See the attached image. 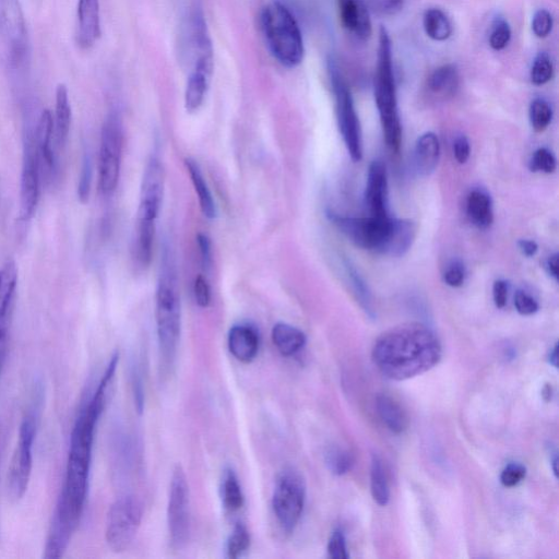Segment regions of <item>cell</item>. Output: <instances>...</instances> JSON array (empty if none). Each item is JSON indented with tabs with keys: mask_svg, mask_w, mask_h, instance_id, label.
<instances>
[{
	"mask_svg": "<svg viewBox=\"0 0 559 559\" xmlns=\"http://www.w3.org/2000/svg\"><path fill=\"white\" fill-rule=\"evenodd\" d=\"M467 213L475 227L485 230L494 221L493 201L483 189H473L467 199Z\"/></svg>",
	"mask_w": 559,
	"mask_h": 559,
	"instance_id": "26",
	"label": "cell"
},
{
	"mask_svg": "<svg viewBox=\"0 0 559 559\" xmlns=\"http://www.w3.org/2000/svg\"><path fill=\"white\" fill-rule=\"evenodd\" d=\"M530 166L534 172L551 174L556 170V158L552 151L541 148L534 152Z\"/></svg>",
	"mask_w": 559,
	"mask_h": 559,
	"instance_id": "40",
	"label": "cell"
},
{
	"mask_svg": "<svg viewBox=\"0 0 559 559\" xmlns=\"http://www.w3.org/2000/svg\"><path fill=\"white\" fill-rule=\"evenodd\" d=\"M440 158V142L436 134L428 132L416 141L414 148L415 170L423 176L431 175Z\"/></svg>",
	"mask_w": 559,
	"mask_h": 559,
	"instance_id": "24",
	"label": "cell"
},
{
	"mask_svg": "<svg viewBox=\"0 0 559 559\" xmlns=\"http://www.w3.org/2000/svg\"><path fill=\"white\" fill-rule=\"evenodd\" d=\"M228 344L237 361L251 363L259 351V336L252 326L235 325L229 332Z\"/></svg>",
	"mask_w": 559,
	"mask_h": 559,
	"instance_id": "22",
	"label": "cell"
},
{
	"mask_svg": "<svg viewBox=\"0 0 559 559\" xmlns=\"http://www.w3.org/2000/svg\"><path fill=\"white\" fill-rule=\"evenodd\" d=\"M329 76L336 100L337 121L350 157L355 162L363 158L362 129L352 93L335 62H329Z\"/></svg>",
	"mask_w": 559,
	"mask_h": 559,
	"instance_id": "8",
	"label": "cell"
},
{
	"mask_svg": "<svg viewBox=\"0 0 559 559\" xmlns=\"http://www.w3.org/2000/svg\"><path fill=\"white\" fill-rule=\"evenodd\" d=\"M442 354L435 332L413 323L383 333L373 348V361L385 377L403 382L432 370Z\"/></svg>",
	"mask_w": 559,
	"mask_h": 559,
	"instance_id": "2",
	"label": "cell"
},
{
	"mask_svg": "<svg viewBox=\"0 0 559 559\" xmlns=\"http://www.w3.org/2000/svg\"><path fill=\"white\" fill-rule=\"evenodd\" d=\"M154 234H156V224L137 222L133 257L140 268H148L151 263Z\"/></svg>",
	"mask_w": 559,
	"mask_h": 559,
	"instance_id": "30",
	"label": "cell"
},
{
	"mask_svg": "<svg viewBox=\"0 0 559 559\" xmlns=\"http://www.w3.org/2000/svg\"><path fill=\"white\" fill-rule=\"evenodd\" d=\"M549 361H550L551 365H553L555 368H557V361H558L557 344H556V346L551 350V353H550V356H549Z\"/></svg>",
	"mask_w": 559,
	"mask_h": 559,
	"instance_id": "53",
	"label": "cell"
},
{
	"mask_svg": "<svg viewBox=\"0 0 559 559\" xmlns=\"http://www.w3.org/2000/svg\"><path fill=\"white\" fill-rule=\"evenodd\" d=\"M144 509L135 496L118 498L106 518L105 540L110 549L122 553L136 538Z\"/></svg>",
	"mask_w": 559,
	"mask_h": 559,
	"instance_id": "12",
	"label": "cell"
},
{
	"mask_svg": "<svg viewBox=\"0 0 559 559\" xmlns=\"http://www.w3.org/2000/svg\"><path fill=\"white\" fill-rule=\"evenodd\" d=\"M92 183V161L89 154H86L82 162L81 173L78 184V198L82 204L89 200Z\"/></svg>",
	"mask_w": 559,
	"mask_h": 559,
	"instance_id": "41",
	"label": "cell"
},
{
	"mask_svg": "<svg viewBox=\"0 0 559 559\" xmlns=\"http://www.w3.org/2000/svg\"><path fill=\"white\" fill-rule=\"evenodd\" d=\"M341 25L360 41H367L373 33L370 11L363 0H338Z\"/></svg>",
	"mask_w": 559,
	"mask_h": 559,
	"instance_id": "19",
	"label": "cell"
},
{
	"mask_svg": "<svg viewBox=\"0 0 559 559\" xmlns=\"http://www.w3.org/2000/svg\"><path fill=\"white\" fill-rule=\"evenodd\" d=\"M71 105L68 89L65 85H58L56 89V105L54 120V136L59 147H64L68 140L71 126Z\"/></svg>",
	"mask_w": 559,
	"mask_h": 559,
	"instance_id": "28",
	"label": "cell"
},
{
	"mask_svg": "<svg viewBox=\"0 0 559 559\" xmlns=\"http://www.w3.org/2000/svg\"><path fill=\"white\" fill-rule=\"evenodd\" d=\"M328 553L333 559H348V549L346 538L341 530H336L331 534L328 543Z\"/></svg>",
	"mask_w": 559,
	"mask_h": 559,
	"instance_id": "43",
	"label": "cell"
},
{
	"mask_svg": "<svg viewBox=\"0 0 559 559\" xmlns=\"http://www.w3.org/2000/svg\"><path fill=\"white\" fill-rule=\"evenodd\" d=\"M306 501V485L299 472L284 470L278 477L272 495V509L280 527L291 534L302 518Z\"/></svg>",
	"mask_w": 559,
	"mask_h": 559,
	"instance_id": "10",
	"label": "cell"
},
{
	"mask_svg": "<svg viewBox=\"0 0 559 559\" xmlns=\"http://www.w3.org/2000/svg\"><path fill=\"white\" fill-rule=\"evenodd\" d=\"M531 27L535 37L539 39L549 37L554 27V19L550 11L539 9L532 18Z\"/></svg>",
	"mask_w": 559,
	"mask_h": 559,
	"instance_id": "39",
	"label": "cell"
},
{
	"mask_svg": "<svg viewBox=\"0 0 559 559\" xmlns=\"http://www.w3.org/2000/svg\"><path fill=\"white\" fill-rule=\"evenodd\" d=\"M34 136V145L35 150H37L41 175L52 178L56 171V161L52 149L54 120L49 110H44L41 113Z\"/></svg>",
	"mask_w": 559,
	"mask_h": 559,
	"instance_id": "20",
	"label": "cell"
},
{
	"mask_svg": "<svg viewBox=\"0 0 559 559\" xmlns=\"http://www.w3.org/2000/svg\"><path fill=\"white\" fill-rule=\"evenodd\" d=\"M329 470L336 475L347 474L354 465V459L348 450L332 447L326 455Z\"/></svg>",
	"mask_w": 559,
	"mask_h": 559,
	"instance_id": "37",
	"label": "cell"
},
{
	"mask_svg": "<svg viewBox=\"0 0 559 559\" xmlns=\"http://www.w3.org/2000/svg\"><path fill=\"white\" fill-rule=\"evenodd\" d=\"M28 52V30L20 0H0V56L19 67Z\"/></svg>",
	"mask_w": 559,
	"mask_h": 559,
	"instance_id": "11",
	"label": "cell"
},
{
	"mask_svg": "<svg viewBox=\"0 0 559 559\" xmlns=\"http://www.w3.org/2000/svg\"><path fill=\"white\" fill-rule=\"evenodd\" d=\"M387 14H396L403 6V0H377Z\"/></svg>",
	"mask_w": 559,
	"mask_h": 559,
	"instance_id": "50",
	"label": "cell"
},
{
	"mask_svg": "<svg viewBox=\"0 0 559 559\" xmlns=\"http://www.w3.org/2000/svg\"><path fill=\"white\" fill-rule=\"evenodd\" d=\"M374 94L386 144L391 151L399 152L402 141V126L394 65H392V44L385 27L380 28L379 31Z\"/></svg>",
	"mask_w": 559,
	"mask_h": 559,
	"instance_id": "5",
	"label": "cell"
},
{
	"mask_svg": "<svg viewBox=\"0 0 559 559\" xmlns=\"http://www.w3.org/2000/svg\"><path fill=\"white\" fill-rule=\"evenodd\" d=\"M18 289V270L14 261L8 260L0 268V374L8 354L10 327L13 323Z\"/></svg>",
	"mask_w": 559,
	"mask_h": 559,
	"instance_id": "15",
	"label": "cell"
},
{
	"mask_svg": "<svg viewBox=\"0 0 559 559\" xmlns=\"http://www.w3.org/2000/svg\"><path fill=\"white\" fill-rule=\"evenodd\" d=\"M554 77V64L552 58L547 53H539L535 56L531 71L530 78L534 86H544L549 83Z\"/></svg>",
	"mask_w": 559,
	"mask_h": 559,
	"instance_id": "35",
	"label": "cell"
},
{
	"mask_svg": "<svg viewBox=\"0 0 559 559\" xmlns=\"http://www.w3.org/2000/svg\"><path fill=\"white\" fill-rule=\"evenodd\" d=\"M365 204L370 216L389 217L388 209V175L386 166L374 161L368 169Z\"/></svg>",
	"mask_w": 559,
	"mask_h": 559,
	"instance_id": "18",
	"label": "cell"
},
{
	"mask_svg": "<svg viewBox=\"0 0 559 559\" xmlns=\"http://www.w3.org/2000/svg\"><path fill=\"white\" fill-rule=\"evenodd\" d=\"M222 502L229 513H236L244 505V494L239 479L233 470L224 472L221 486Z\"/></svg>",
	"mask_w": 559,
	"mask_h": 559,
	"instance_id": "32",
	"label": "cell"
},
{
	"mask_svg": "<svg viewBox=\"0 0 559 559\" xmlns=\"http://www.w3.org/2000/svg\"><path fill=\"white\" fill-rule=\"evenodd\" d=\"M185 166L198 196L202 214L210 220L216 219L218 214L216 200L213 198L199 164L194 159L188 158L185 160Z\"/></svg>",
	"mask_w": 559,
	"mask_h": 559,
	"instance_id": "25",
	"label": "cell"
},
{
	"mask_svg": "<svg viewBox=\"0 0 559 559\" xmlns=\"http://www.w3.org/2000/svg\"><path fill=\"white\" fill-rule=\"evenodd\" d=\"M546 269L550 276L556 281L558 280V255L554 254L546 261Z\"/></svg>",
	"mask_w": 559,
	"mask_h": 559,
	"instance_id": "52",
	"label": "cell"
},
{
	"mask_svg": "<svg viewBox=\"0 0 559 559\" xmlns=\"http://www.w3.org/2000/svg\"><path fill=\"white\" fill-rule=\"evenodd\" d=\"M124 148V130L120 115L112 112L105 118L101 132L99 186L104 196L114 194L120 183Z\"/></svg>",
	"mask_w": 559,
	"mask_h": 559,
	"instance_id": "9",
	"label": "cell"
},
{
	"mask_svg": "<svg viewBox=\"0 0 559 559\" xmlns=\"http://www.w3.org/2000/svg\"><path fill=\"white\" fill-rule=\"evenodd\" d=\"M214 70V51H202L193 56V65L185 89V109L196 113L204 105Z\"/></svg>",
	"mask_w": 559,
	"mask_h": 559,
	"instance_id": "16",
	"label": "cell"
},
{
	"mask_svg": "<svg viewBox=\"0 0 559 559\" xmlns=\"http://www.w3.org/2000/svg\"><path fill=\"white\" fill-rule=\"evenodd\" d=\"M330 221L356 246L387 256L400 257L410 251L416 225L407 219L343 217L330 212Z\"/></svg>",
	"mask_w": 559,
	"mask_h": 559,
	"instance_id": "3",
	"label": "cell"
},
{
	"mask_svg": "<svg viewBox=\"0 0 559 559\" xmlns=\"http://www.w3.org/2000/svg\"><path fill=\"white\" fill-rule=\"evenodd\" d=\"M77 40L82 49L88 50L101 37L100 0H78Z\"/></svg>",
	"mask_w": 559,
	"mask_h": 559,
	"instance_id": "21",
	"label": "cell"
},
{
	"mask_svg": "<svg viewBox=\"0 0 559 559\" xmlns=\"http://www.w3.org/2000/svg\"><path fill=\"white\" fill-rule=\"evenodd\" d=\"M527 468L520 463H510L501 474V482L505 487H514L526 479Z\"/></svg>",
	"mask_w": 559,
	"mask_h": 559,
	"instance_id": "42",
	"label": "cell"
},
{
	"mask_svg": "<svg viewBox=\"0 0 559 559\" xmlns=\"http://www.w3.org/2000/svg\"><path fill=\"white\" fill-rule=\"evenodd\" d=\"M459 87V70L453 64L438 67L427 80L428 92L439 100H447L455 97Z\"/></svg>",
	"mask_w": 559,
	"mask_h": 559,
	"instance_id": "23",
	"label": "cell"
},
{
	"mask_svg": "<svg viewBox=\"0 0 559 559\" xmlns=\"http://www.w3.org/2000/svg\"><path fill=\"white\" fill-rule=\"evenodd\" d=\"M197 243L201 257V264L206 270L212 265V246L209 237L206 234L199 233L197 235Z\"/></svg>",
	"mask_w": 559,
	"mask_h": 559,
	"instance_id": "47",
	"label": "cell"
},
{
	"mask_svg": "<svg viewBox=\"0 0 559 559\" xmlns=\"http://www.w3.org/2000/svg\"><path fill=\"white\" fill-rule=\"evenodd\" d=\"M170 540L174 549L180 550L187 544L190 534L189 485L185 471L177 466L172 475L168 504Z\"/></svg>",
	"mask_w": 559,
	"mask_h": 559,
	"instance_id": "13",
	"label": "cell"
},
{
	"mask_svg": "<svg viewBox=\"0 0 559 559\" xmlns=\"http://www.w3.org/2000/svg\"><path fill=\"white\" fill-rule=\"evenodd\" d=\"M515 307L522 316H531L539 311V303L525 291H518L515 295Z\"/></svg>",
	"mask_w": 559,
	"mask_h": 559,
	"instance_id": "44",
	"label": "cell"
},
{
	"mask_svg": "<svg viewBox=\"0 0 559 559\" xmlns=\"http://www.w3.org/2000/svg\"><path fill=\"white\" fill-rule=\"evenodd\" d=\"M371 491L374 501L379 506H386L389 503L390 491L387 474L382 459L374 455L371 467Z\"/></svg>",
	"mask_w": 559,
	"mask_h": 559,
	"instance_id": "33",
	"label": "cell"
},
{
	"mask_svg": "<svg viewBox=\"0 0 559 559\" xmlns=\"http://www.w3.org/2000/svg\"><path fill=\"white\" fill-rule=\"evenodd\" d=\"M376 408L380 419L392 433L401 434L407 430L408 416L394 399L386 395L379 396L376 400Z\"/></svg>",
	"mask_w": 559,
	"mask_h": 559,
	"instance_id": "29",
	"label": "cell"
},
{
	"mask_svg": "<svg viewBox=\"0 0 559 559\" xmlns=\"http://www.w3.org/2000/svg\"><path fill=\"white\" fill-rule=\"evenodd\" d=\"M41 170L34 139L28 140L23 159L20 188L21 221H29L37 210L40 199Z\"/></svg>",
	"mask_w": 559,
	"mask_h": 559,
	"instance_id": "17",
	"label": "cell"
},
{
	"mask_svg": "<svg viewBox=\"0 0 559 559\" xmlns=\"http://www.w3.org/2000/svg\"><path fill=\"white\" fill-rule=\"evenodd\" d=\"M423 27L428 38L445 42L453 34V25L442 9L431 8L425 11Z\"/></svg>",
	"mask_w": 559,
	"mask_h": 559,
	"instance_id": "31",
	"label": "cell"
},
{
	"mask_svg": "<svg viewBox=\"0 0 559 559\" xmlns=\"http://www.w3.org/2000/svg\"><path fill=\"white\" fill-rule=\"evenodd\" d=\"M164 169L157 156H152L142 176L137 222L156 224L164 196Z\"/></svg>",
	"mask_w": 559,
	"mask_h": 559,
	"instance_id": "14",
	"label": "cell"
},
{
	"mask_svg": "<svg viewBox=\"0 0 559 559\" xmlns=\"http://www.w3.org/2000/svg\"><path fill=\"white\" fill-rule=\"evenodd\" d=\"M271 338L275 347L284 356L299 353L307 341L301 329L285 323H278L272 328Z\"/></svg>",
	"mask_w": 559,
	"mask_h": 559,
	"instance_id": "27",
	"label": "cell"
},
{
	"mask_svg": "<svg viewBox=\"0 0 559 559\" xmlns=\"http://www.w3.org/2000/svg\"><path fill=\"white\" fill-rule=\"evenodd\" d=\"M508 283L505 280H497L493 285V299L495 306L502 309L508 300Z\"/></svg>",
	"mask_w": 559,
	"mask_h": 559,
	"instance_id": "49",
	"label": "cell"
},
{
	"mask_svg": "<svg viewBox=\"0 0 559 559\" xmlns=\"http://www.w3.org/2000/svg\"><path fill=\"white\" fill-rule=\"evenodd\" d=\"M466 280V269L459 261H454L444 273V281L451 288H460Z\"/></svg>",
	"mask_w": 559,
	"mask_h": 559,
	"instance_id": "46",
	"label": "cell"
},
{
	"mask_svg": "<svg viewBox=\"0 0 559 559\" xmlns=\"http://www.w3.org/2000/svg\"><path fill=\"white\" fill-rule=\"evenodd\" d=\"M454 156L458 163L466 164L471 156L470 141L466 136H459L454 142Z\"/></svg>",
	"mask_w": 559,
	"mask_h": 559,
	"instance_id": "48",
	"label": "cell"
},
{
	"mask_svg": "<svg viewBox=\"0 0 559 559\" xmlns=\"http://www.w3.org/2000/svg\"><path fill=\"white\" fill-rule=\"evenodd\" d=\"M251 546V534L243 523H237L230 535L227 544V553L229 558H239L247 552Z\"/></svg>",
	"mask_w": 559,
	"mask_h": 559,
	"instance_id": "36",
	"label": "cell"
},
{
	"mask_svg": "<svg viewBox=\"0 0 559 559\" xmlns=\"http://www.w3.org/2000/svg\"><path fill=\"white\" fill-rule=\"evenodd\" d=\"M260 26L270 54L285 68L293 69L304 61L303 34L287 6L272 3L261 11Z\"/></svg>",
	"mask_w": 559,
	"mask_h": 559,
	"instance_id": "6",
	"label": "cell"
},
{
	"mask_svg": "<svg viewBox=\"0 0 559 559\" xmlns=\"http://www.w3.org/2000/svg\"><path fill=\"white\" fill-rule=\"evenodd\" d=\"M511 28L504 18H497L490 32V45L494 51H503L511 41Z\"/></svg>",
	"mask_w": 559,
	"mask_h": 559,
	"instance_id": "38",
	"label": "cell"
},
{
	"mask_svg": "<svg viewBox=\"0 0 559 559\" xmlns=\"http://www.w3.org/2000/svg\"><path fill=\"white\" fill-rule=\"evenodd\" d=\"M156 323L161 358L165 366L174 362L182 331V302L180 280L174 254L166 247L156 292Z\"/></svg>",
	"mask_w": 559,
	"mask_h": 559,
	"instance_id": "4",
	"label": "cell"
},
{
	"mask_svg": "<svg viewBox=\"0 0 559 559\" xmlns=\"http://www.w3.org/2000/svg\"><path fill=\"white\" fill-rule=\"evenodd\" d=\"M194 296L197 305L207 308L211 304V288L204 276H198L194 282Z\"/></svg>",
	"mask_w": 559,
	"mask_h": 559,
	"instance_id": "45",
	"label": "cell"
},
{
	"mask_svg": "<svg viewBox=\"0 0 559 559\" xmlns=\"http://www.w3.org/2000/svg\"><path fill=\"white\" fill-rule=\"evenodd\" d=\"M112 387V380L103 376L77 416L70 436L65 482L47 534L44 549L47 557H63L79 526L87 503L95 432Z\"/></svg>",
	"mask_w": 559,
	"mask_h": 559,
	"instance_id": "1",
	"label": "cell"
},
{
	"mask_svg": "<svg viewBox=\"0 0 559 559\" xmlns=\"http://www.w3.org/2000/svg\"><path fill=\"white\" fill-rule=\"evenodd\" d=\"M530 123L537 133H543L553 120V109L544 99H535L530 105Z\"/></svg>",
	"mask_w": 559,
	"mask_h": 559,
	"instance_id": "34",
	"label": "cell"
},
{
	"mask_svg": "<svg viewBox=\"0 0 559 559\" xmlns=\"http://www.w3.org/2000/svg\"><path fill=\"white\" fill-rule=\"evenodd\" d=\"M38 413V407L34 406L23 418L17 445L8 468L7 494L10 501L15 503L19 502L28 491L33 466V447L39 426Z\"/></svg>",
	"mask_w": 559,
	"mask_h": 559,
	"instance_id": "7",
	"label": "cell"
},
{
	"mask_svg": "<svg viewBox=\"0 0 559 559\" xmlns=\"http://www.w3.org/2000/svg\"><path fill=\"white\" fill-rule=\"evenodd\" d=\"M518 246L521 253L527 257H533L537 255L539 251L538 244L530 240H521Z\"/></svg>",
	"mask_w": 559,
	"mask_h": 559,
	"instance_id": "51",
	"label": "cell"
}]
</instances>
